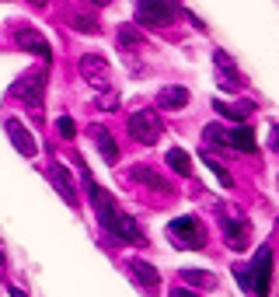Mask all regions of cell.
<instances>
[{
	"instance_id": "obj_1",
	"label": "cell",
	"mask_w": 279,
	"mask_h": 297,
	"mask_svg": "<svg viewBox=\"0 0 279 297\" xmlns=\"http://www.w3.org/2000/svg\"><path fill=\"white\" fill-rule=\"evenodd\" d=\"M77 161H80V158H77ZM80 178H84L87 199H91V206H95V217H98L101 227H105L112 238L133 241V245H147V238H143V231L136 227V220L129 217L119 203H115V199H112V196H108V193L98 185V182L91 178V172H87V164H84V161H80Z\"/></svg>"
},
{
	"instance_id": "obj_2",
	"label": "cell",
	"mask_w": 279,
	"mask_h": 297,
	"mask_svg": "<svg viewBox=\"0 0 279 297\" xmlns=\"http://www.w3.org/2000/svg\"><path fill=\"white\" fill-rule=\"evenodd\" d=\"M234 277H238L241 290L248 297H269V287H272V248L262 245L248 266H234Z\"/></svg>"
},
{
	"instance_id": "obj_3",
	"label": "cell",
	"mask_w": 279,
	"mask_h": 297,
	"mask_svg": "<svg viewBox=\"0 0 279 297\" xmlns=\"http://www.w3.org/2000/svg\"><path fill=\"white\" fill-rule=\"evenodd\" d=\"M206 143H217V147H234L241 154H255L259 143H255V130L248 122H238V126H220V122H210L202 130Z\"/></svg>"
},
{
	"instance_id": "obj_4",
	"label": "cell",
	"mask_w": 279,
	"mask_h": 297,
	"mask_svg": "<svg viewBox=\"0 0 279 297\" xmlns=\"http://www.w3.org/2000/svg\"><path fill=\"white\" fill-rule=\"evenodd\" d=\"M168 238H171L178 248H196V252L206 248V227H202V220L192 217V214L168 220Z\"/></svg>"
},
{
	"instance_id": "obj_5",
	"label": "cell",
	"mask_w": 279,
	"mask_h": 297,
	"mask_svg": "<svg viewBox=\"0 0 279 297\" xmlns=\"http://www.w3.org/2000/svg\"><path fill=\"white\" fill-rule=\"evenodd\" d=\"M178 18V0H136V25L168 28Z\"/></svg>"
},
{
	"instance_id": "obj_6",
	"label": "cell",
	"mask_w": 279,
	"mask_h": 297,
	"mask_svg": "<svg viewBox=\"0 0 279 297\" xmlns=\"http://www.w3.org/2000/svg\"><path fill=\"white\" fill-rule=\"evenodd\" d=\"M45 67L42 70H32V74H21V80L11 84V95L21 98L32 112H42V98H45Z\"/></svg>"
},
{
	"instance_id": "obj_7",
	"label": "cell",
	"mask_w": 279,
	"mask_h": 297,
	"mask_svg": "<svg viewBox=\"0 0 279 297\" xmlns=\"http://www.w3.org/2000/svg\"><path fill=\"white\" fill-rule=\"evenodd\" d=\"M160 133H164V122H160V116L154 109H140V112L129 116V137L136 140V143L150 147V143L160 140Z\"/></svg>"
},
{
	"instance_id": "obj_8",
	"label": "cell",
	"mask_w": 279,
	"mask_h": 297,
	"mask_svg": "<svg viewBox=\"0 0 279 297\" xmlns=\"http://www.w3.org/2000/svg\"><path fill=\"white\" fill-rule=\"evenodd\" d=\"M80 74L84 80L91 84V88H98V91H108L112 88V67H108V59L98 56V53H87V56H80Z\"/></svg>"
},
{
	"instance_id": "obj_9",
	"label": "cell",
	"mask_w": 279,
	"mask_h": 297,
	"mask_svg": "<svg viewBox=\"0 0 279 297\" xmlns=\"http://www.w3.org/2000/svg\"><path fill=\"white\" fill-rule=\"evenodd\" d=\"M14 42H18L25 53L39 56L42 63H49V59H53V46H49V39H45L42 32H35V28H28V25H21L18 32H14Z\"/></svg>"
},
{
	"instance_id": "obj_10",
	"label": "cell",
	"mask_w": 279,
	"mask_h": 297,
	"mask_svg": "<svg viewBox=\"0 0 279 297\" xmlns=\"http://www.w3.org/2000/svg\"><path fill=\"white\" fill-rule=\"evenodd\" d=\"M220 231H223L227 245H230L234 252H244V248H248V238H251L248 217H220Z\"/></svg>"
},
{
	"instance_id": "obj_11",
	"label": "cell",
	"mask_w": 279,
	"mask_h": 297,
	"mask_svg": "<svg viewBox=\"0 0 279 297\" xmlns=\"http://www.w3.org/2000/svg\"><path fill=\"white\" fill-rule=\"evenodd\" d=\"M7 137H11V143H14V151H18L21 158H35V154H39V143H35V137L25 130L21 119H7Z\"/></svg>"
},
{
	"instance_id": "obj_12",
	"label": "cell",
	"mask_w": 279,
	"mask_h": 297,
	"mask_svg": "<svg viewBox=\"0 0 279 297\" xmlns=\"http://www.w3.org/2000/svg\"><path fill=\"white\" fill-rule=\"evenodd\" d=\"M213 63H217V74H220V88H223V91H238L241 88V74H238V67H234V59L227 56V53H223V49H217V53H213Z\"/></svg>"
},
{
	"instance_id": "obj_13",
	"label": "cell",
	"mask_w": 279,
	"mask_h": 297,
	"mask_svg": "<svg viewBox=\"0 0 279 297\" xmlns=\"http://www.w3.org/2000/svg\"><path fill=\"white\" fill-rule=\"evenodd\" d=\"M189 88H178V84H171V88H160L157 91V109L160 112H181L185 105H189Z\"/></svg>"
},
{
	"instance_id": "obj_14",
	"label": "cell",
	"mask_w": 279,
	"mask_h": 297,
	"mask_svg": "<svg viewBox=\"0 0 279 297\" xmlns=\"http://www.w3.org/2000/svg\"><path fill=\"white\" fill-rule=\"evenodd\" d=\"M213 109H217L220 116L223 119H230V122H234V126H238V122H248V119L255 116V105H251V101H213Z\"/></svg>"
},
{
	"instance_id": "obj_15",
	"label": "cell",
	"mask_w": 279,
	"mask_h": 297,
	"mask_svg": "<svg viewBox=\"0 0 279 297\" xmlns=\"http://www.w3.org/2000/svg\"><path fill=\"white\" fill-rule=\"evenodd\" d=\"M91 140H95L98 154L105 158V164H115V161H119V143H115V137H112L105 126H91Z\"/></svg>"
},
{
	"instance_id": "obj_16",
	"label": "cell",
	"mask_w": 279,
	"mask_h": 297,
	"mask_svg": "<svg viewBox=\"0 0 279 297\" xmlns=\"http://www.w3.org/2000/svg\"><path fill=\"white\" fill-rule=\"evenodd\" d=\"M49 178H53V185L60 189V196L70 203V206H77V185H74V178H70V172L63 168L60 161L56 164H49Z\"/></svg>"
},
{
	"instance_id": "obj_17",
	"label": "cell",
	"mask_w": 279,
	"mask_h": 297,
	"mask_svg": "<svg viewBox=\"0 0 279 297\" xmlns=\"http://www.w3.org/2000/svg\"><path fill=\"white\" fill-rule=\"evenodd\" d=\"M129 269H133V280H136L140 287L147 290V294H157V287H160V273L150 266V262H140V259H133L129 262Z\"/></svg>"
},
{
	"instance_id": "obj_18",
	"label": "cell",
	"mask_w": 279,
	"mask_h": 297,
	"mask_svg": "<svg viewBox=\"0 0 279 297\" xmlns=\"http://www.w3.org/2000/svg\"><path fill=\"white\" fill-rule=\"evenodd\" d=\"M164 161H168V168H171V172H178L181 178H189V175H192V158H189V154H185L181 147H168Z\"/></svg>"
},
{
	"instance_id": "obj_19",
	"label": "cell",
	"mask_w": 279,
	"mask_h": 297,
	"mask_svg": "<svg viewBox=\"0 0 279 297\" xmlns=\"http://www.w3.org/2000/svg\"><path fill=\"white\" fill-rule=\"evenodd\" d=\"M66 21H70V28H77V32H87V35H98L101 25L95 14H84V11H66Z\"/></svg>"
},
{
	"instance_id": "obj_20",
	"label": "cell",
	"mask_w": 279,
	"mask_h": 297,
	"mask_svg": "<svg viewBox=\"0 0 279 297\" xmlns=\"http://www.w3.org/2000/svg\"><path fill=\"white\" fill-rule=\"evenodd\" d=\"M181 280L189 287H199V290H213L217 287V277H210V269H181Z\"/></svg>"
},
{
	"instance_id": "obj_21",
	"label": "cell",
	"mask_w": 279,
	"mask_h": 297,
	"mask_svg": "<svg viewBox=\"0 0 279 297\" xmlns=\"http://www.w3.org/2000/svg\"><path fill=\"white\" fill-rule=\"evenodd\" d=\"M133 178L143 182V185H150V189H168L164 175H157V172H154V168H147V164H136V168H133Z\"/></svg>"
},
{
	"instance_id": "obj_22",
	"label": "cell",
	"mask_w": 279,
	"mask_h": 297,
	"mask_svg": "<svg viewBox=\"0 0 279 297\" xmlns=\"http://www.w3.org/2000/svg\"><path fill=\"white\" fill-rule=\"evenodd\" d=\"M119 46L126 49V53H133V49H143V39H140V32L133 28V25H122V28H119Z\"/></svg>"
},
{
	"instance_id": "obj_23",
	"label": "cell",
	"mask_w": 279,
	"mask_h": 297,
	"mask_svg": "<svg viewBox=\"0 0 279 297\" xmlns=\"http://www.w3.org/2000/svg\"><path fill=\"white\" fill-rule=\"evenodd\" d=\"M202 161H206V168H210V172L220 178V185H223V189H234V178H230V172H227V168H223L217 158H210V154H206Z\"/></svg>"
},
{
	"instance_id": "obj_24",
	"label": "cell",
	"mask_w": 279,
	"mask_h": 297,
	"mask_svg": "<svg viewBox=\"0 0 279 297\" xmlns=\"http://www.w3.org/2000/svg\"><path fill=\"white\" fill-rule=\"evenodd\" d=\"M56 130H60L63 140H74V137H77V122H74L70 116H60V119H56Z\"/></svg>"
},
{
	"instance_id": "obj_25",
	"label": "cell",
	"mask_w": 279,
	"mask_h": 297,
	"mask_svg": "<svg viewBox=\"0 0 279 297\" xmlns=\"http://www.w3.org/2000/svg\"><path fill=\"white\" fill-rule=\"evenodd\" d=\"M269 143H272V151H279V122L269 130Z\"/></svg>"
},
{
	"instance_id": "obj_26",
	"label": "cell",
	"mask_w": 279,
	"mask_h": 297,
	"mask_svg": "<svg viewBox=\"0 0 279 297\" xmlns=\"http://www.w3.org/2000/svg\"><path fill=\"white\" fill-rule=\"evenodd\" d=\"M171 297H202V294H196V290H185V287H175V290H171Z\"/></svg>"
},
{
	"instance_id": "obj_27",
	"label": "cell",
	"mask_w": 279,
	"mask_h": 297,
	"mask_svg": "<svg viewBox=\"0 0 279 297\" xmlns=\"http://www.w3.org/2000/svg\"><path fill=\"white\" fill-rule=\"evenodd\" d=\"M11 297H28L25 290H18V287H11Z\"/></svg>"
}]
</instances>
